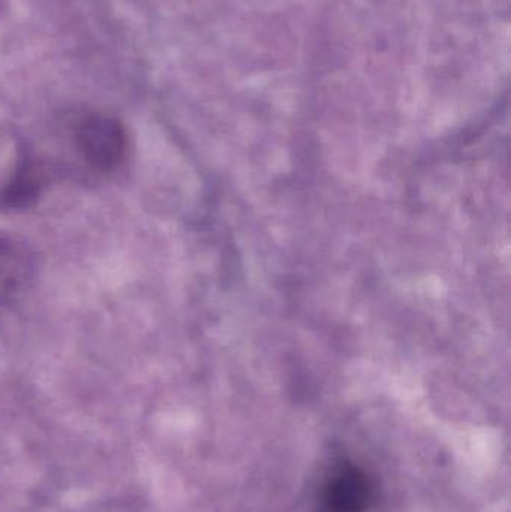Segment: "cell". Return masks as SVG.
<instances>
[{
	"mask_svg": "<svg viewBox=\"0 0 511 512\" xmlns=\"http://www.w3.org/2000/svg\"><path fill=\"white\" fill-rule=\"evenodd\" d=\"M44 186V165L35 159H26L0 189V207L5 210L26 209L38 200Z\"/></svg>",
	"mask_w": 511,
	"mask_h": 512,
	"instance_id": "obj_4",
	"label": "cell"
},
{
	"mask_svg": "<svg viewBox=\"0 0 511 512\" xmlns=\"http://www.w3.org/2000/svg\"><path fill=\"white\" fill-rule=\"evenodd\" d=\"M35 274V258L29 246L0 231V306L12 303L29 289Z\"/></svg>",
	"mask_w": 511,
	"mask_h": 512,
	"instance_id": "obj_2",
	"label": "cell"
},
{
	"mask_svg": "<svg viewBox=\"0 0 511 512\" xmlns=\"http://www.w3.org/2000/svg\"><path fill=\"white\" fill-rule=\"evenodd\" d=\"M371 502V487L362 472L344 468L332 478L326 490L329 512H365Z\"/></svg>",
	"mask_w": 511,
	"mask_h": 512,
	"instance_id": "obj_3",
	"label": "cell"
},
{
	"mask_svg": "<svg viewBox=\"0 0 511 512\" xmlns=\"http://www.w3.org/2000/svg\"><path fill=\"white\" fill-rule=\"evenodd\" d=\"M69 147L93 176L117 173L129 155V138L119 120L98 111L74 113L66 122Z\"/></svg>",
	"mask_w": 511,
	"mask_h": 512,
	"instance_id": "obj_1",
	"label": "cell"
}]
</instances>
